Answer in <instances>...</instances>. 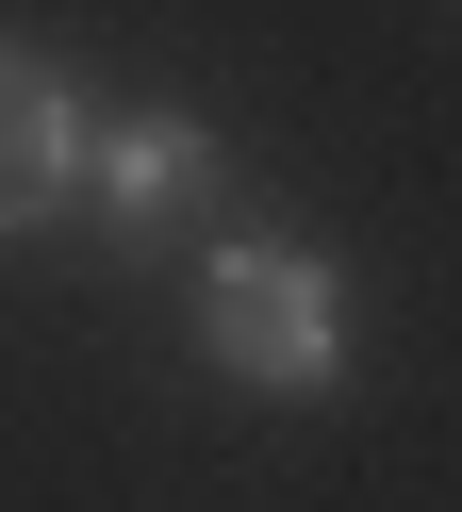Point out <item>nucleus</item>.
Returning <instances> with one entry per match:
<instances>
[{
  "label": "nucleus",
  "mask_w": 462,
  "mask_h": 512,
  "mask_svg": "<svg viewBox=\"0 0 462 512\" xmlns=\"http://www.w3.org/2000/svg\"><path fill=\"white\" fill-rule=\"evenodd\" d=\"M198 347H215L248 397H330L347 347H363L347 265H314V248H281V232H231L215 265H198Z\"/></svg>",
  "instance_id": "f257e3e1"
},
{
  "label": "nucleus",
  "mask_w": 462,
  "mask_h": 512,
  "mask_svg": "<svg viewBox=\"0 0 462 512\" xmlns=\"http://www.w3.org/2000/svg\"><path fill=\"white\" fill-rule=\"evenodd\" d=\"M83 149H99V100L50 67V50L0 34V232H33V215L83 199Z\"/></svg>",
  "instance_id": "f03ea898"
},
{
  "label": "nucleus",
  "mask_w": 462,
  "mask_h": 512,
  "mask_svg": "<svg viewBox=\"0 0 462 512\" xmlns=\"http://www.w3.org/2000/svg\"><path fill=\"white\" fill-rule=\"evenodd\" d=\"M83 199H99V232H116V248H165L198 199H215V133H198V116H99Z\"/></svg>",
  "instance_id": "7ed1b4c3"
}]
</instances>
